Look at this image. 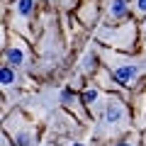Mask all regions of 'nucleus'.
Listing matches in <instances>:
<instances>
[{"instance_id": "1", "label": "nucleus", "mask_w": 146, "mask_h": 146, "mask_svg": "<svg viewBox=\"0 0 146 146\" xmlns=\"http://www.w3.org/2000/svg\"><path fill=\"white\" fill-rule=\"evenodd\" d=\"M105 58V66H107V71L112 73V78L117 80L119 85H124V88H131V85L139 80V66H136L134 61H129L127 56H122V54H110L105 51L102 54Z\"/></svg>"}, {"instance_id": "2", "label": "nucleus", "mask_w": 146, "mask_h": 146, "mask_svg": "<svg viewBox=\"0 0 146 146\" xmlns=\"http://www.w3.org/2000/svg\"><path fill=\"white\" fill-rule=\"evenodd\" d=\"M98 36L102 42L112 44V46H122V49H129L131 46V39H134V25H124V27H102L98 29Z\"/></svg>"}, {"instance_id": "3", "label": "nucleus", "mask_w": 146, "mask_h": 146, "mask_svg": "<svg viewBox=\"0 0 146 146\" xmlns=\"http://www.w3.org/2000/svg\"><path fill=\"white\" fill-rule=\"evenodd\" d=\"M105 122L110 127H122L127 122V105L119 98H110L105 105Z\"/></svg>"}, {"instance_id": "4", "label": "nucleus", "mask_w": 146, "mask_h": 146, "mask_svg": "<svg viewBox=\"0 0 146 146\" xmlns=\"http://www.w3.org/2000/svg\"><path fill=\"white\" fill-rule=\"evenodd\" d=\"M25 61H27V49H25V44H22V42H12L10 46L5 49V63H10L12 68H17V66H22Z\"/></svg>"}, {"instance_id": "5", "label": "nucleus", "mask_w": 146, "mask_h": 146, "mask_svg": "<svg viewBox=\"0 0 146 146\" xmlns=\"http://www.w3.org/2000/svg\"><path fill=\"white\" fill-rule=\"evenodd\" d=\"M107 15L112 20H124L129 15V5H127V0H110L107 3Z\"/></svg>"}, {"instance_id": "6", "label": "nucleus", "mask_w": 146, "mask_h": 146, "mask_svg": "<svg viewBox=\"0 0 146 146\" xmlns=\"http://www.w3.org/2000/svg\"><path fill=\"white\" fill-rule=\"evenodd\" d=\"M17 71L10 66V63H3V68H0V83H3V88H12V85H17Z\"/></svg>"}, {"instance_id": "7", "label": "nucleus", "mask_w": 146, "mask_h": 146, "mask_svg": "<svg viewBox=\"0 0 146 146\" xmlns=\"http://www.w3.org/2000/svg\"><path fill=\"white\" fill-rule=\"evenodd\" d=\"M34 10V0H15L12 3V12H15L20 20H27Z\"/></svg>"}, {"instance_id": "8", "label": "nucleus", "mask_w": 146, "mask_h": 146, "mask_svg": "<svg viewBox=\"0 0 146 146\" xmlns=\"http://www.w3.org/2000/svg\"><path fill=\"white\" fill-rule=\"evenodd\" d=\"M80 20H83L85 25H93V22L98 20V5H95V3H88V5L83 7V12H80Z\"/></svg>"}, {"instance_id": "9", "label": "nucleus", "mask_w": 146, "mask_h": 146, "mask_svg": "<svg viewBox=\"0 0 146 146\" xmlns=\"http://www.w3.org/2000/svg\"><path fill=\"white\" fill-rule=\"evenodd\" d=\"M98 98H100V93H98V90H95V88H88V90H83V95H80V102L90 107L93 102H98Z\"/></svg>"}, {"instance_id": "10", "label": "nucleus", "mask_w": 146, "mask_h": 146, "mask_svg": "<svg viewBox=\"0 0 146 146\" xmlns=\"http://www.w3.org/2000/svg\"><path fill=\"white\" fill-rule=\"evenodd\" d=\"M83 71L85 73H93L95 71V54H88V56L83 58Z\"/></svg>"}, {"instance_id": "11", "label": "nucleus", "mask_w": 146, "mask_h": 146, "mask_svg": "<svg viewBox=\"0 0 146 146\" xmlns=\"http://www.w3.org/2000/svg\"><path fill=\"white\" fill-rule=\"evenodd\" d=\"M115 146H141V144H139V139H136V136L131 134V136H127V139H122V141H117Z\"/></svg>"}, {"instance_id": "12", "label": "nucleus", "mask_w": 146, "mask_h": 146, "mask_svg": "<svg viewBox=\"0 0 146 146\" xmlns=\"http://www.w3.org/2000/svg\"><path fill=\"white\" fill-rule=\"evenodd\" d=\"M134 10L136 15H146V0H134Z\"/></svg>"}, {"instance_id": "13", "label": "nucleus", "mask_w": 146, "mask_h": 146, "mask_svg": "<svg viewBox=\"0 0 146 146\" xmlns=\"http://www.w3.org/2000/svg\"><path fill=\"white\" fill-rule=\"evenodd\" d=\"M141 144H144V146H146V131H144V141H141Z\"/></svg>"}, {"instance_id": "14", "label": "nucleus", "mask_w": 146, "mask_h": 146, "mask_svg": "<svg viewBox=\"0 0 146 146\" xmlns=\"http://www.w3.org/2000/svg\"><path fill=\"white\" fill-rule=\"evenodd\" d=\"M73 146H83V144H80V141H76V144H73Z\"/></svg>"}, {"instance_id": "15", "label": "nucleus", "mask_w": 146, "mask_h": 146, "mask_svg": "<svg viewBox=\"0 0 146 146\" xmlns=\"http://www.w3.org/2000/svg\"><path fill=\"white\" fill-rule=\"evenodd\" d=\"M144 36H146V22H144Z\"/></svg>"}]
</instances>
